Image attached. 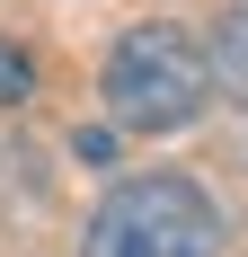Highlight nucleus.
<instances>
[{
	"label": "nucleus",
	"mask_w": 248,
	"mask_h": 257,
	"mask_svg": "<svg viewBox=\"0 0 248 257\" xmlns=\"http://www.w3.org/2000/svg\"><path fill=\"white\" fill-rule=\"evenodd\" d=\"M98 89H106L115 133H186L204 115V98H213V62H204V45L186 27L151 18V27H124L115 36Z\"/></svg>",
	"instance_id": "f257e3e1"
},
{
	"label": "nucleus",
	"mask_w": 248,
	"mask_h": 257,
	"mask_svg": "<svg viewBox=\"0 0 248 257\" xmlns=\"http://www.w3.org/2000/svg\"><path fill=\"white\" fill-rule=\"evenodd\" d=\"M80 257H222V204L177 169L115 178L80 231Z\"/></svg>",
	"instance_id": "f03ea898"
},
{
	"label": "nucleus",
	"mask_w": 248,
	"mask_h": 257,
	"mask_svg": "<svg viewBox=\"0 0 248 257\" xmlns=\"http://www.w3.org/2000/svg\"><path fill=\"white\" fill-rule=\"evenodd\" d=\"M204 62H213V89H222L230 106H248V0L222 9V27L204 36Z\"/></svg>",
	"instance_id": "7ed1b4c3"
},
{
	"label": "nucleus",
	"mask_w": 248,
	"mask_h": 257,
	"mask_svg": "<svg viewBox=\"0 0 248 257\" xmlns=\"http://www.w3.org/2000/svg\"><path fill=\"white\" fill-rule=\"evenodd\" d=\"M27 89H36V62H27V53L9 45V36H0V106H18Z\"/></svg>",
	"instance_id": "20e7f679"
}]
</instances>
